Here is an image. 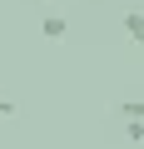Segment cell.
I'll use <instances>...</instances> for the list:
<instances>
[{
  "label": "cell",
  "instance_id": "cell-1",
  "mask_svg": "<svg viewBox=\"0 0 144 149\" xmlns=\"http://www.w3.org/2000/svg\"><path fill=\"white\" fill-rule=\"evenodd\" d=\"M65 30H70L65 15H45V20H40V35H45V40H65Z\"/></svg>",
  "mask_w": 144,
  "mask_h": 149
},
{
  "label": "cell",
  "instance_id": "cell-2",
  "mask_svg": "<svg viewBox=\"0 0 144 149\" xmlns=\"http://www.w3.org/2000/svg\"><path fill=\"white\" fill-rule=\"evenodd\" d=\"M124 35H129L134 45L144 40V15H139V10H129V15H124Z\"/></svg>",
  "mask_w": 144,
  "mask_h": 149
},
{
  "label": "cell",
  "instance_id": "cell-3",
  "mask_svg": "<svg viewBox=\"0 0 144 149\" xmlns=\"http://www.w3.org/2000/svg\"><path fill=\"white\" fill-rule=\"evenodd\" d=\"M124 134L139 144V139H144V114H129V119H124Z\"/></svg>",
  "mask_w": 144,
  "mask_h": 149
},
{
  "label": "cell",
  "instance_id": "cell-4",
  "mask_svg": "<svg viewBox=\"0 0 144 149\" xmlns=\"http://www.w3.org/2000/svg\"><path fill=\"white\" fill-rule=\"evenodd\" d=\"M114 109H119V114H124V119H129V114H144V100H139V95H134V100H119V104H114Z\"/></svg>",
  "mask_w": 144,
  "mask_h": 149
},
{
  "label": "cell",
  "instance_id": "cell-5",
  "mask_svg": "<svg viewBox=\"0 0 144 149\" xmlns=\"http://www.w3.org/2000/svg\"><path fill=\"white\" fill-rule=\"evenodd\" d=\"M20 109H15V100H5V95H0V119H15Z\"/></svg>",
  "mask_w": 144,
  "mask_h": 149
}]
</instances>
